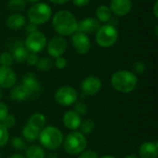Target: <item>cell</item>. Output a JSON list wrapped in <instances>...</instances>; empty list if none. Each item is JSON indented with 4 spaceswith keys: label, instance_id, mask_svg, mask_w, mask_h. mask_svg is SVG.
I'll return each mask as SVG.
<instances>
[{
    "label": "cell",
    "instance_id": "obj_1",
    "mask_svg": "<svg viewBox=\"0 0 158 158\" xmlns=\"http://www.w3.org/2000/svg\"><path fill=\"white\" fill-rule=\"evenodd\" d=\"M54 30L60 36H70L77 31L78 21L74 15L68 10H59L52 19Z\"/></svg>",
    "mask_w": 158,
    "mask_h": 158
},
{
    "label": "cell",
    "instance_id": "obj_2",
    "mask_svg": "<svg viewBox=\"0 0 158 158\" xmlns=\"http://www.w3.org/2000/svg\"><path fill=\"white\" fill-rule=\"evenodd\" d=\"M138 83L136 74L129 70H118L111 77V84L115 90L122 94H130L134 91Z\"/></svg>",
    "mask_w": 158,
    "mask_h": 158
},
{
    "label": "cell",
    "instance_id": "obj_3",
    "mask_svg": "<svg viewBox=\"0 0 158 158\" xmlns=\"http://www.w3.org/2000/svg\"><path fill=\"white\" fill-rule=\"evenodd\" d=\"M38 140L43 147L48 150H56L62 145L64 137L59 129L54 126H47L40 131Z\"/></svg>",
    "mask_w": 158,
    "mask_h": 158
},
{
    "label": "cell",
    "instance_id": "obj_4",
    "mask_svg": "<svg viewBox=\"0 0 158 158\" xmlns=\"http://www.w3.org/2000/svg\"><path fill=\"white\" fill-rule=\"evenodd\" d=\"M64 150L71 156L79 155L86 149L87 139L81 131H72L63 140Z\"/></svg>",
    "mask_w": 158,
    "mask_h": 158
},
{
    "label": "cell",
    "instance_id": "obj_5",
    "mask_svg": "<svg viewBox=\"0 0 158 158\" xmlns=\"http://www.w3.org/2000/svg\"><path fill=\"white\" fill-rule=\"evenodd\" d=\"M118 38V31L115 26L106 23L96 31L95 41L96 44L103 48H109L113 46Z\"/></svg>",
    "mask_w": 158,
    "mask_h": 158
},
{
    "label": "cell",
    "instance_id": "obj_6",
    "mask_svg": "<svg viewBox=\"0 0 158 158\" xmlns=\"http://www.w3.org/2000/svg\"><path fill=\"white\" fill-rule=\"evenodd\" d=\"M52 16V8L49 5L37 2L28 10V19L31 24L42 25L46 23Z\"/></svg>",
    "mask_w": 158,
    "mask_h": 158
},
{
    "label": "cell",
    "instance_id": "obj_7",
    "mask_svg": "<svg viewBox=\"0 0 158 158\" xmlns=\"http://www.w3.org/2000/svg\"><path fill=\"white\" fill-rule=\"evenodd\" d=\"M46 44H47V41L45 35L39 31L29 33V35L27 36L24 42V45L27 48V50L30 53H34V54H38L42 52L45 48Z\"/></svg>",
    "mask_w": 158,
    "mask_h": 158
},
{
    "label": "cell",
    "instance_id": "obj_8",
    "mask_svg": "<svg viewBox=\"0 0 158 158\" xmlns=\"http://www.w3.org/2000/svg\"><path fill=\"white\" fill-rule=\"evenodd\" d=\"M55 99L56 103L61 106H69L74 105L78 99L77 91L69 85L60 87L55 95Z\"/></svg>",
    "mask_w": 158,
    "mask_h": 158
},
{
    "label": "cell",
    "instance_id": "obj_9",
    "mask_svg": "<svg viewBox=\"0 0 158 158\" xmlns=\"http://www.w3.org/2000/svg\"><path fill=\"white\" fill-rule=\"evenodd\" d=\"M71 43L76 50V52L80 55H86L91 49V42L87 34H84L80 31H76L71 35Z\"/></svg>",
    "mask_w": 158,
    "mask_h": 158
},
{
    "label": "cell",
    "instance_id": "obj_10",
    "mask_svg": "<svg viewBox=\"0 0 158 158\" xmlns=\"http://www.w3.org/2000/svg\"><path fill=\"white\" fill-rule=\"evenodd\" d=\"M67 49V42L62 36L53 37L47 44V52L52 57L62 56Z\"/></svg>",
    "mask_w": 158,
    "mask_h": 158
},
{
    "label": "cell",
    "instance_id": "obj_11",
    "mask_svg": "<svg viewBox=\"0 0 158 158\" xmlns=\"http://www.w3.org/2000/svg\"><path fill=\"white\" fill-rule=\"evenodd\" d=\"M81 88L85 95H94L100 92L102 81L96 76H88L81 81Z\"/></svg>",
    "mask_w": 158,
    "mask_h": 158
},
{
    "label": "cell",
    "instance_id": "obj_12",
    "mask_svg": "<svg viewBox=\"0 0 158 158\" xmlns=\"http://www.w3.org/2000/svg\"><path fill=\"white\" fill-rule=\"evenodd\" d=\"M17 76L15 71L10 67H0V87L8 89L15 86Z\"/></svg>",
    "mask_w": 158,
    "mask_h": 158
},
{
    "label": "cell",
    "instance_id": "obj_13",
    "mask_svg": "<svg viewBox=\"0 0 158 158\" xmlns=\"http://www.w3.org/2000/svg\"><path fill=\"white\" fill-rule=\"evenodd\" d=\"M109 8L115 15L124 17L131 12L132 8V2L131 0H112Z\"/></svg>",
    "mask_w": 158,
    "mask_h": 158
},
{
    "label": "cell",
    "instance_id": "obj_14",
    "mask_svg": "<svg viewBox=\"0 0 158 158\" xmlns=\"http://www.w3.org/2000/svg\"><path fill=\"white\" fill-rule=\"evenodd\" d=\"M21 84L29 92L31 96L37 94L41 91V84H40L39 81L37 80L36 76L32 73H28V74L24 75L22 78Z\"/></svg>",
    "mask_w": 158,
    "mask_h": 158
},
{
    "label": "cell",
    "instance_id": "obj_15",
    "mask_svg": "<svg viewBox=\"0 0 158 158\" xmlns=\"http://www.w3.org/2000/svg\"><path fill=\"white\" fill-rule=\"evenodd\" d=\"M100 28V23L97 19L94 18H86L78 22L77 31L82 32L84 34L96 32V31Z\"/></svg>",
    "mask_w": 158,
    "mask_h": 158
},
{
    "label": "cell",
    "instance_id": "obj_16",
    "mask_svg": "<svg viewBox=\"0 0 158 158\" xmlns=\"http://www.w3.org/2000/svg\"><path fill=\"white\" fill-rule=\"evenodd\" d=\"M63 122L67 129L75 131L78 129H80L81 118L74 110H69L63 116Z\"/></svg>",
    "mask_w": 158,
    "mask_h": 158
},
{
    "label": "cell",
    "instance_id": "obj_17",
    "mask_svg": "<svg viewBox=\"0 0 158 158\" xmlns=\"http://www.w3.org/2000/svg\"><path fill=\"white\" fill-rule=\"evenodd\" d=\"M139 155H140V158H157L158 143L144 142L140 146Z\"/></svg>",
    "mask_w": 158,
    "mask_h": 158
},
{
    "label": "cell",
    "instance_id": "obj_18",
    "mask_svg": "<svg viewBox=\"0 0 158 158\" xmlns=\"http://www.w3.org/2000/svg\"><path fill=\"white\" fill-rule=\"evenodd\" d=\"M11 56L13 57V60H15L16 62L19 63H22L24 61H26V58L29 55V51L27 50V48L25 47L24 44L20 41L16 42L12 48H11Z\"/></svg>",
    "mask_w": 158,
    "mask_h": 158
},
{
    "label": "cell",
    "instance_id": "obj_19",
    "mask_svg": "<svg viewBox=\"0 0 158 158\" xmlns=\"http://www.w3.org/2000/svg\"><path fill=\"white\" fill-rule=\"evenodd\" d=\"M25 22H26L25 17L19 13L12 14L6 19V26L14 31L21 29L25 25Z\"/></svg>",
    "mask_w": 158,
    "mask_h": 158
},
{
    "label": "cell",
    "instance_id": "obj_20",
    "mask_svg": "<svg viewBox=\"0 0 158 158\" xmlns=\"http://www.w3.org/2000/svg\"><path fill=\"white\" fill-rule=\"evenodd\" d=\"M30 94L29 92L25 89V87L22 85V84H19V85H17V86H14L13 89L11 90L10 92V97L12 100L14 101H19V102H21V101H24L26 100L28 97H30Z\"/></svg>",
    "mask_w": 158,
    "mask_h": 158
},
{
    "label": "cell",
    "instance_id": "obj_21",
    "mask_svg": "<svg viewBox=\"0 0 158 158\" xmlns=\"http://www.w3.org/2000/svg\"><path fill=\"white\" fill-rule=\"evenodd\" d=\"M27 125L41 131L45 126V117L41 113H35L29 118Z\"/></svg>",
    "mask_w": 158,
    "mask_h": 158
},
{
    "label": "cell",
    "instance_id": "obj_22",
    "mask_svg": "<svg viewBox=\"0 0 158 158\" xmlns=\"http://www.w3.org/2000/svg\"><path fill=\"white\" fill-rule=\"evenodd\" d=\"M97 19L99 22H103V23H108L111 20V17H112V12L110 10V8L105 5H102L100 6L97 7L96 11H95Z\"/></svg>",
    "mask_w": 158,
    "mask_h": 158
},
{
    "label": "cell",
    "instance_id": "obj_23",
    "mask_svg": "<svg viewBox=\"0 0 158 158\" xmlns=\"http://www.w3.org/2000/svg\"><path fill=\"white\" fill-rule=\"evenodd\" d=\"M45 156L44 148L39 145H31L26 148L25 158H45Z\"/></svg>",
    "mask_w": 158,
    "mask_h": 158
},
{
    "label": "cell",
    "instance_id": "obj_24",
    "mask_svg": "<svg viewBox=\"0 0 158 158\" xmlns=\"http://www.w3.org/2000/svg\"><path fill=\"white\" fill-rule=\"evenodd\" d=\"M22 136L24 137V139L27 141V142H35L39 139V134H40V131L30 127L29 125H26L23 129H22Z\"/></svg>",
    "mask_w": 158,
    "mask_h": 158
},
{
    "label": "cell",
    "instance_id": "obj_25",
    "mask_svg": "<svg viewBox=\"0 0 158 158\" xmlns=\"http://www.w3.org/2000/svg\"><path fill=\"white\" fill-rule=\"evenodd\" d=\"M36 67L39 70L42 71H48L51 69V68L53 67V61L51 58L44 56L40 59H38V62L36 64Z\"/></svg>",
    "mask_w": 158,
    "mask_h": 158
},
{
    "label": "cell",
    "instance_id": "obj_26",
    "mask_svg": "<svg viewBox=\"0 0 158 158\" xmlns=\"http://www.w3.org/2000/svg\"><path fill=\"white\" fill-rule=\"evenodd\" d=\"M80 129H81V132L83 135L90 134V133H92L94 131L95 124H94V122L92 119H86V120H84L83 122L81 123Z\"/></svg>",
    "mask_w": 158,
    "mask_h": 158
},
{
    "label": "cell",
    "instance_id": "obj_27",
    "mask_svg": "<svg viewBox=\"0 0 158 158\" xmlns=\"http://www.w3.org/2000/svg\"><path fill=\"white\" fill-rule=\"evenodd\" d=\"M25 6H26L25 0H9L7 3L8 9L15 11V12H19V11L23 10L25 8Z\"/></svg>",
    "mask_w": 158,
    "mask_h": 158
},
{
    "label": "cell",
    "instance_id": "obj_28",
    "mask_svg": "<svg viewBox=\"0 0 158 158\" xmlns=\"http://www.w3.org/2000/svg\"><path fill=\"white\" fill-rule=\"evenodd\" d=\"M9 140V133L8 130L2 124L0 123V147L5 146Z\"/></svg>",
    "mask_w": 158,
    "mask_h": 158
},
{
    "label": "cell",
    "instance_id": "obj_29",
    "mask_svg": "<svg viewBox=\"0 0 158 158\" xmlns=\"http://www.w3.org/2000/svg\"><path fill=\"white\" fill-rule=\"evenodd\" d=\"M12 145L15 149L19 150V151H24L27 148V144L25 143V141L20 138V137H15L12 139Z\"/></svg>",
    "mask_w": 158,
    "mask_h": 158
},
{
    "label": "cell",
    "instance_id": "obj_30",
    "mask_svg": "<svg viewBox=\"0 0 158 158\" xmlns=\"http://www.w3.org/2000/svg\"><path fill=\"white\" fill-rule=\"evenodd\" d=\"M13 63V57L10 53L5 52L0 56V64L4 67H10Z\"/></svg>",
    "mask_w": 158,
    "mask_h": 158
},
{
    "label": "cell",
    "instance_id": "obj_31",
    "mask_svg": "<svg viewBox=\"0 0 158 158\" xmlns=\"http://www.w3.org/2000/svg\"><path fill=\"white\" fill-rule=\"evenodd\" d=\"M74 111L79 114L80 116L85 115L88 111V107L87 105L83 102H76L74 104Z\"/></svg>",
    "mask_w": 158,
    "mask_h": 158
},
{
    "label": "cell",
    "instance_id": "obj_32",
    "mask_svg": "<svg viewBox=\"0 0 158 158\" xmlns=\"http://www.w3.org/2000/svg\"><path fill=\"white\" fill-rule=\"evenodd\" d=\"M2 124L8 130L11 129L15 126L16 124V118L13 115H7V117L4 119V121L2 122Z\"/></svg>",
    "mask_w": 158,
    "mask_h": 158
},
{
    "label": "cell",
    "instance_id": "obj_33",
    "mask_svg": "<svg viewBox=\"0 0 158 158\" xmlns=\"http://www.w3.org/2000/svg\"><path fill=\"white\" fill-rule=\"evenodd\" d=\"M7 115H9L7 106L5 103L0 102V123L4 121V119L7 117Z\"/></svg>",
    "mask_w": 158,
    "mask_h": 158
},
{
    "label": "cell",
    "instance_id": "obj_34",
    "mask_svg": "<svg viewBox=\"0 0 158 158\" xmlns=\"http://www.w3.org/2000/svg\"><path fill=\"white\" fill-rule=\"evenodd\" d=\"M146 69V65L143 61H137L133 65V70L136 73H143Z\"/></svg>",
    "mask_w": 158,
    "mask_h": 158
},
{
    "label": "cell",
    "instance_id": "obj_35",
    "mask_svg": "<svg viewBox=\"0 0 158 158\" xmlns=\"http://www.w3.org/2000/svg\"><path fill=\"white\" fill-rule=\"evenodd\" d=\"M38 56L37 54H34V53H29L27 58H26V62L28 63V65L30 66H36L37 62H38Z\"/></svg>",
    "mask_w": 158,
    "mask_h": 158
},
{
    "label": "cell",
    "instance_id": "obj_36",
    "mask_svg": "<svg viewBox=\"0 0 158 158\" xmlns=\"http://www.w3.org/2000/svg\"><path fill=\"white\" fill-rule=\"evenodd\" d=\"M78 158H98V155L93 150H87V151L84 150L80 154Z\"/></svg>",
    "mask_w": 158,
    "mask_h": 158
},
{
    "label": "cell",
    "instance_id": "obj_37",
    "mask_svg": "<svg viewBox=\"0 0 158 158\" xmlns=\"http://www.w3.org/2000/svg\"><path fill=\"white\" fill-rule=\"evenodd\" d=\"M55 64H56V67L59 69H63L67 67V60L65 57L63 56H58L56 58V61H55Z\"/></svg>",
    "mask_w": 158,
    "mask_h": 158
},
{
    "label": "cell",
    "instance_id": "obj_38",
    "mask_svg": "<svg viewBox=\"0 0 158 158\" xmlns=\"http://www.w3.org/2000/svg\"><path fill=\"white\" fill-rule=\"evenodd\" d=\"M91 0H72L73 4L77 6H84L90 3Z\"/></svg>",
    "mask_w": 158,
    "mask_h": 158
},
{
    "label": "cell",
    "instance_id": "obj_39",
    "mask_svg": "<svg viewBox=\"0 0 158 158\" xmlns=\"http://www.w3.org/2000/svg\"><path fill=\"white\" fill-rule=\"evenodd\" d=\"M29 33H31L33 31H37V25H34V24H30L27 26V30H26Z\"/></svg>",
    "mask_w": 158,
    "mask_h": 158
},
{
    "label": "cell",
    "instance_id": "obj_40",
    "mask_svg": "<svg viewBox=\"0 0 158 158\" xmlns=\"http://www.w3.org/2000/svg\"><path fill=\"white\" fill-rule=\"evenodd\" d=\"M158 1L155 2V5H154V8H153V12H154V16L156 17V19H158Z\"/></svg>",
    "mask_w": 158,
    "mask_h": 158
},
{
    "label": "cell",
    "instance_id": "obj_41",
    "mask_svg": "<svg viewBox=\"0 0 158 158\" xmlns=\"http://www.w3.org/2000/svg\"><path fill=\"white\" fill-rule=\"evenodd\" d=\"M50 2L54 3V4H57V5H62V4H66L68 3L69 0H49Z\"/></svg>",
    "mask_w": 158,
    "mask_h": 158
},
{
    "label": "cell",
    "instance_id": "obj_42",
    "mask_svg": "<svg viewBox=\"0 0 158 158\" xmlns=\"http://www.w3.org/2000/svg\"><path fill=\"white\" fill-rule=\"evenodd\" d=\"M10 158H25V156L19 155V154H16V155H13L12 156H10Z\"/></svg>",
    "mask_w": 158,
    "mask_h": 158
},
{
    "label": "cell",
    "instance_id": "obj_43",
    "mask_svg": "<svg viewBox=\"0 0 158 158\" xmlns=\"http://www.w3.org/2000/svg\"><path fill=\"white\" fill-rule=\"evenodd\" d=\"M125 158H140L139 156H135V155H130V156H127Z\"/></svg>",
    "mask_w": 158,
    "mask_h": 158
},
{
    "label": "cell",
    "instance_id": "obj_44",
    "mask_svg": "<svg viewBox=\"0 0 158 158\" xmlns=\"http://www.w3.org/2000/svg\"><path fill=\"white\" fill-rule=\"evenodd\" d=\"M101 158H117V157H115V156H102Z\"/></svg>",
    "mask_w": 158,
    "mask_h": 158
},
{
    "label": "cell",
    "instance_id": "obj_45",
    "mask_svg": "<svg viewBox=\"0 0 158 158\" xmlns=\"http://www.w3.org/2000/svg\"><path fill=\"white\" fill-rule=\"evenodd\" d=\"M27 1H29V2H33V3H37V2H39L40 0H27Z\"/></svg>",
    "mask_w": 158,
    "mask_h": 158
},
{
    "label": "cell",
    "instance_id": "obj_46",
    "mask_svg": "<svg viewBox=\"0 0 158 158\" xmlns=\"http://www.w3.org/2000/svg\"><path fill=\"white\" fill-rule=\"evenodd\" d=\"M2 95H3V94H2V89H1V87H0V100H1V98H2Z\"/></svg>",
    "mask_w": 158,
    "mask_h": 158
},
{
    "label": "cell",
    "instance_id": "obj_47",
    "mask_svg": "<svg viewBox=\"0 0 158 158\" xmlns=\"http://www.w3.org/2000/svg\"><path fill=\"white\" fill-rule=\"evenodd\" d=\"M0 158H1V154H0Z\"/></svg>",
    "mask_w": 158,
    "mask_h": 158
}]
</instances>
